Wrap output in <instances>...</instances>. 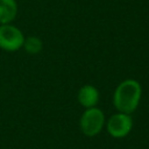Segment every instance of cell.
Segmentation results:
<instances>
[{"instance_id": "obj_1", "label": "cell", "mask_w": 149, "mask_h": 149, "mask_svg": "<svg viewBox=\"0 0 149 149\" xmlns=\"http://www.w3.org/2000/svg\"><path fill=\"white\" fill-rule=\"evenodd\" d=\"M142 97V86L135 79H125L113 93V105L118 112L132 114L139 107Z\"/></svg>"}, {"instance_id": "obj_2", "label": "cell", "mask_w": 149, "mask_h": 149, "mask_svg": "<svg viewBox=\"0 0 149 149\" xmlns=\"http://www.w3.org/2000/svg\"><path fill=\"white\" fill-rule=\"evenodd\" d=\"M105 114L98 107L85 108L80 116L79 126L84 135L92 137L98 135L105 126Z\"/></svg>"}, {"instance_id": "obj_3", "label": "cell", "mask_w": 149, "mask_h": 149, "mask_svg": "<svg viewBox=\"0 0 149 149\" xmlns=\"http://www.w3.org/2000/svg\"><path fill=\"white\" fill-rule=\"evenodd\" d=\"M24 35L12 23L0 24V49L7 52H14L22 48Z\"/></svg>"}, {"instance_id": "obj_4", "label": "cell", "mask_w": 149, "mask_h": 149, "mask_svg": "<svg viewBox=\"0 0 149 149\" xmlns=\"http://www.w3.org/2000/svg\"><path fill=\"white\" fill-rule=\"evenodd\" d=\"M133 128V119L130 114L118 112L107 120V132L114 139L127 136Z\"/></svg>"}, {"instance_id": "obj_5", "label": "cell", "mask_w": 149, "mask_h": 149, "mask_svg": "<svg viewBox=\"0 0 149 149\" xmlns=\"http://www.w3.org/2000/svg\"><path fill=\"white\" fill-rule=\"evenodd\" d=\"M99 91L94 85L91 84H85L83 85L79 91H78V102L85 107V108H91L95 107L98 101H99Z\"/></svg>"}, {"instance_id": "obj_6", "label": "cell", "mask_w": 149, "mask_h": 149, "mask_svg": "<svg viewBox=\"0 0 149 149\" xmlns=\"http://www.w3.org/2000/svg\"><path fill=\"white\" fill-rule=\"evenodd\" d=\"M17 15L16 0H0V24L12 23Z\"/></svg>"}, {"instance_id": "obj_7", "label": "cell", "mask_w": 149, "mask_h": 149, "mask_svg": "<svg viewBox=\"0 0 149 149\" xmlns=\"http://www.w3.org/2000/svg\"><path fill=\"white\" fill-rule=\"evenodd\" d=\"M22 48L29 55H37L43 49V42L37 36H28V37H24Z\"/></svg>"}]
</instances>
